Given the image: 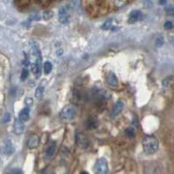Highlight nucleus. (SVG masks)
Masks as SVG:
<instances>
[{"label": "nucleus", "mask_w": 174, "mask_h": 174, "mask_svg": "<svg viewBox=\"0 0 174 174\" xmlns=\"http://www.w3.org/2000/svg\"><path fill=\"white\" fill-rule=\"evenodd\" d=\"M52 16V12L51 10H44L43 12V19L44 20H49Z\"/></svg>", "instance_id": "nucleus-24"}, {"label": "nucleus", "mask_w": 174, "mask_h": 174, "mask_svg": "<svg viewBox=\"0 0 174 174\" xmlns=\"http://www.w3.org/2000/svg\"><path fill=\"white\" fill-rule=\"evenodd\" d=\"M39 144V137L37 135H31L27 140V146L29 149H36Z\"/></svg>", "instance_id": "nucleus-10"}, {"label": "nucleus", "mask_w": 174, "mask_h": 174, "mask_svg": "<svg viewBox=\"0 0 174 174\" xmlns=\"http://www.w3.org/2000/svg\"><path fill=\"white\" fill-rule=\"evenodd\" d=\"M30 71H31L33 74L36 76V78L41 77V63L34 62L33 64H30Z\"/></svg>", "instance_id": "nucleus-14"}, {"label": "nucleus", "mask_w": 174, "mask_h": 174, "mask_svg": "<svg viewBox=\"0 0 174 174\" xmlns=\"http://www.w3.org/2000/svg\"><path fill=\"white\" fill-rule=\"evenodd\" d=\"M24 131V122L20 121V120H16L14 122V132L15 135H22Z\"/></svg>", "instance_id": "nucleus-13"}, {"label": "nucleus", "mask_w": 174, "mask_h": 174, "mask_svg": "<svg viewBox=\"0 0 174 174\" xmlns=\"http://www.w3.org/2000/svg\"><path fill=\"white\" fill-rule=\"evenodd\" d=\"M167 13H168V14H171V15H173V6L171 5L168 7V8H167Z\"/></svg>", "instance_id": "nucleus-29"}, {"label": "nucleus", "mask_w": 174, "mask_h": 174, "mask_svg": "<svg viewBox=\"0 0 174 174\" xmlns=\"http://www.w3.org/2000/svg\"><path fill=\"white\" fill-rule=\"evenodd\" d=\"M56 53H57V56H60V55L63 53V50H62V49H59V50H57V51H56Z\"/></svg>", "instance_id": "nucleus-32"}, {"label": "nucleus", "mask_w": 174, "mask_h": 174, "mask_svg": "<svg viewBox=\"0 0 174 174\" xmlns=\"http://www.w3.org/2000/svg\"><path fill=\"white\" fill-rule=\"evenodd\" d=\"M10 173H22V171L19 168H14V169H12L10 171Z\"/></svg>", "instance_id": "nucleus-30"}, {"label": "nucleus", "mask_w": 174, "mask_h": 174, "mask_svg": "<svg viewBox=\"0 0 174 174\" xmlns=\"http://www.w3.org/2000/svg\"><path fill=\"white\" fill-rule=\"evenodd\" d=\"M58 20L62 24H66L70 20V10L66 6H63L60 7L59 10H58Z\"/></svg>", "instance_id": "nucleus-4"}, {"label": "nucleus", "mask_w": 174, "mask_h": 174, "mask_svg": "<svg viewBox=\"0 0 174 174\" xmlns=\"http://www.w3.org/2000/svg\"><path fill=\"white\" fill-rule=\"evenodd\" d=\"M95 173L97 174H106L108 172V161L105 158H100L95 164Z\"/></svg>", "instance_id": "nucleus-3"}, {"label": "nucleus", "mask_w": 174, "mask_h": 174, "mask_svg": "<svg viewBox=\"0 0 174 174\" xmlns=\"http://www.w3.org/2000/svg\"><path fill=\"white\" fill-rule=\"evenodd\" d=\"M123 108H124V102L122 101V100H118V101L116 102L114 107H113V110H111V118H115L117 116L120 115L123 110Z\"/></svg>", "instance_id": "nucleus-8"}, {"label": "nucleus", "mask_w": 174, "mask_h": 174, "mask_svg": "<svg viewBox=\"0 0 174 174\" xmlns=\"http://www.w3.org/2000/svg\"><path fill=\"white\" fill-rule=\"evenodd\" d=\"M24 103H26V106H27V107H31V106H33V103H34V100H33L31 97H26Z\"/></svg>", "instance_id": "nucleus-27"}, {"label": "nucleus", "mask_w": 174, "mask_h": 174, "mask_svg": "<svg viewBox=\"0 0 174 174\" xmlns=\"http://www.w3.org/2000/svg\"><path fill=\"white\" fill-rule=\"evenodd\" d=\"M111 26H113V20L108 19L107 21H105V23L101 26V29H102V30H109Z\"/></svg>", "instance_id": "nucleus-20"}, {"label": "nucleus", "mask_w": 174, "mask_h": 174, "mask_svg": "<svg viewBox=\"0 0 174 174\" xmlns=\"http://www.w3.org/2000/svg\"><path fill=\"white\" fill-rule=\"evenodd\" d=\"M28 74H29V71L27 68H24L23 70H22V72H21V77H20V80L21 81H24L27 78H28Z\"/></svg>", "instance_id": "nucleus-22"}, {"label": "nucleus", "mask_w": 174, "mask_h": 174, "mask_svg": "<svg viewBox=\"0 0 174 174\" xmlns=\"http://www.w3.org/2000/svg\"><path fill=\"white\" fill-rule=\"evenodd\" d=\"M30 47H31V55L34 57V62L41 63L42 62V55H41V50H39V44L36 43V42H30Z\"/></svg>", "instance_id": "nucleus-5"}, {"label": "nucleus", "mask_w": 174, "mask_h": 174, "mask_svg": "<svg viewBox=\"0 0 174 174\" xmlns=\"http://www.w3.org/2000/svg\"><path fill=\"white\" fill-rule=\"evenodd\" d=\"M76 142H77V145L81 149V150L87 149L88 145H89L88 139H87L82 134H80V132H77V134H76Z\"/></svg>", "instance_id": "nucleus-6"}, {"label": "nucleus", "mask_w": 174, "mask_h": 174, "mask_svg": "<svg viewBox=\"0 0 174 174\" xmlns=\"http://www.w3.org/2000/svg\"><path fill=\"white\" fill-rule=\"evenodd\" d=\"M77 115V110L73 106H66L64 107L60 114H59V117L63 120V121H72L74 120V117Z\"/></svg>", "instance_id": "nucleus-2"}, {"label": "nucleus", "mask_w": 174, "mask_h": 174, "mask_svg": "<svg viewBox=\"0 0 174 174\" xmlns=\"http://www.w3.org/2000/svg\"><path fill=\"white\" fill-rule=\"evenodd\" d=\"M29 117H30V109H29V107H24L23 109H21L19 114V120L22 122H27L29 120Z\"/></svg>", "instance_id": "nucleus-11"}, {"label": "nucleus", "mask_w": 174, "mask_h": 174, "mask_svg": "<svg viewBox=\"0 0 174 174\" xmlns=\"http://www.w3.org/2000/svg\"><path fill=\"white\" fill-rule=\"evenodd\" d=\"M43 71H44V74H47V76H49L50 73H51V71H52V63L51 62H45V63L43 64Z\"/></svg>", "instance_id": "nucleus-16"}, {"label": "nucleus", "mask_w": 174, "mask_h": 174, "mask_svg": "<svg viewBox=\"0 0 174 174\" xmlns=\"http://www.w3.org/2000/svg\"><path fill=\"white\" fill-rule=\"evenodd\" d=\"M97 120L94 118V117H89L88 120H87V123H86V128L87 129H94V128H97Z\"/></svg>", "instance_id": "nucleus-17"}, {"label": "nucleus", "mask_w": 174, "mask_h": 174, "mask_svg": "<svg viewBox=\"0 0 174 174\" xmlns=\"http://www.w3.org/2000/svg\"><path fill=\"white\" fill-rule=\"evenodd\" d=\"M118 29H120V27H113V26L110 27L111 31H118Z\"/></svg>", "instance_id": "nucleus-31"}, {"label": "nucleus", "mask_w": 174, "mask_h": 174, "mask_svg": "<svg viewBox=\"0 0 174 174\" xmlns=\"http://www.w3.org/2000/svg\"><path fill=\"white\" fill-rule=\"evenodd\" d=\"M163 44H164V37H163L161 35H158V36H157V39H155V47L159 48Z\"/></svg>", "instance_id": "nucleus-23"}, {"label": "nucleus", "mask_w": 174, "mask_h": 174, "mask_svg": "<svg viewBox=\"0 0 174 174\" xmlns=\"http://www.w3.org/2000/svg\"><path fill=\"white\" fill-rule=\"evenodd\" d=\"M10 113H6L5 114V117L2 118V123H8L10 122Z\"/></svg>", "instance_id": "nucleus-28"}, {"label": "nucleus", "mask_w": 174, "mask_h": 174, "mask_svg": "<svg viewBox=\"0 0 174 174\" xmlns=\"http://www.w3.org/2000/svg\"><path fill=\"white\" fill-rule=\"evenodd\" d=\"M143 18V14H142V12L138 10H132L130 14H129V18H128V23H136V22H138L139 20H142Z\"/></svg>", "instance_id": "nucleus-9"}, {"label": "nucleus", "mask_w": 174, "mask_h": 174, "mask_svg": "<svg viewBox=\"0 0 174 174\" xmlns=\"http://www.w3.org/2000/svg\"><path fill=\"white\" fill-rule=\"evenodd\" d=\"M126 137H134L135 136V128H132V126H129V128H126Z\"/></svg>", "instance_id": "nucleus-21"}, {"label": "nucleus", "mask_w": 174, "mask_h": 174, "mask_svg": "<svg viewBox=\"0 0 174 174\" xmlns=\"http://www.w3.org/2000/svg\"><path fill=\"white\" fill-rule=\"evenodd\" d=\"M167 2V0H159V4L160 5H165Z\"/></svg>", "instance_id": "nucleus-33"}, {"label": "nucleus", "mask_w": 174, "mask_h": 174, "mask_svg": "<svg viewBox=\"0 0 174 174\" xmlns=\"http://www.w3.org/2000/svg\"><path fill=\"white\" fill-rule=\"evenodd\" d=\"M4 151H5V153L6 155H13L14 153V151H15V149H14V146L12 145V143H10V140L7 139L5 142V144H4Z\"/></svg>", "instance_id": "nucleus-15"}, {"label": "nucleus", "mask_w": 174, "mask_h": 174, "mask_svg": "<svg viewBox=\"0 0 174 174\" xmlns=\"http://www.w3.org/2000/svg\"><path fill=\"white\" fill-rule=\"evenodd\" d=\"M107 84L110 87H116L118 85V79L116 77V74L114 72L108 73V77H107Z\"/></svg>", "instance_id": "nucleus-12"}, {"label": "nucleus", "mask_w": 174, "mask_h": 174, "mask_svg": "<svg viewBox=\"0 0 174 174\" xmlns=\"http://www.w3.org/2000/svg\"><path fill=\"white\" fill-rule=\"evenodd\" d=\"M57 151V143L55 140H51L45 149V159H51Z\"/></svg>", "instance_id": "nucleus-7"}, {"label": "nucleus", "mask_w": 174, "mask_h": 174, "mask_svg": "<svg viewBox=\"0 0 174 174\" xmlns=\"http://www.w3.org/2000/svg\"><path fill=\"white\" fill-rule=\"evenodd\" d=\"M124 4H126V0H114V5L116 7H122Z\"/></svg>", "instance_id": "nucleus-26"}, {"label": "nucleus", "mask_w": 174, "mask_h": 174, "mask_svg": "<svg viewBox=\"0 0 174 174\" xmlns=\"http://www.w3.org/2000/svg\"><path fill=\"white\" fill-rule=\"evenodd\" d=\"M164 27L166 30H172V29H173V22H172V21H166L164 24Z\"/></svg>", "instance_id": "nucleus-25"}, {"label": "nucleus", "mask_w": 174, "mask_h": 174, "mask_svg": "<svg viewBox=\"0 0 174 174\" xmlns=\"http://www.w3.org/2000/svg\"><path fill=\"white\" fill-rule=\"evenodd\" d=\"M43 95H44V86L41 85V86H39L35 89V97H37V99H42Z\"/></svg>", "instance_id": "nucleus-18"}, {"label": "nucleus", "mask_w": 174, "mask_h": 174, "mask_svg": "<svg viewBox=\"0 0 174 174\" xmlns=\"http://www.w3.org/2000/svg\"><path fill=\"white\" fill-rule=\"evenodd\" d=\"M143 149L147 155H155L159 150V142L155 136H145L143 139Z\"/></svg>", "instance_id": "nucleus-1"}, {"label": "nucleus", "mask_w": 174, "mask_h": 174, "mask_svg": "<svg viewBox=\"0 0 174 174\" xmlns=\"http://www.w3.org/2000/svg\"><path fill=\"white\" fill-rule=\"evenodd\" d=\"M172 84H173V76H169V77H166L163 80V86L165 88H168L169 86H172Z\"/></svg>", "instance_id": "nucleus-19"}]
</instances>
